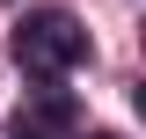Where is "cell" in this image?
I'll return each instance as SVG.
<instances>
[{
  "mask_svg": "<svg viewBox=\"0 0 146 139\" xmlns=\"http://www.w3.org/2000/svg\"><path fill=\"white\" fill-rule=\"evenodd\" d=\"M15 59L36 81H58V73H73L88 59V29H80L66 7H29V15L15 22Z\"/></svg>",
  "mask_w": 146,
  "mask_h": 139,
  "instance_id": "obj_1",
  "label": "cell"
},
{
  "mask_svg": "<svg viewBox=\"0 0 146 139\" xmlns=\"http://www.w3.org/2000/svg\"><path fill=\"white\" fill-rule=\"evenodd\" d=\"M95 139H110V132H95Z\"/></svg>",
  "mask_w": 146,
  "mask_h": 139,
  "instance_id": "obj_2",
  "label": "cell"
},
{
  "mask_svg": "<svg viewBox=\"0 0 146 139\" xmlns=\"http://www.w3.org/2000/svg\"><path fill=\"white\" fill-rule=\"evenodd\" d=\"M22 139H29V132H22Z\"/></svg>",
  "mask_w": 146,
  "mask_h": 139,
  "instance_id": "obj_3",
  "label": "cell"
}]
</instances>
